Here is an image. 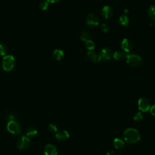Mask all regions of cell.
<instances>
[{"label": "cell", "instance_id": "1", "mask_svg": "<svg viewBox=\"0 0 155 155\" xmlns=\"http://www.w3.org/2000/svg\"><path fill=\"white\" fill-rule=\"evenodd\" d=\"M124 139L126 142L133 144L138 142L140 140V134L137 130L133 128L126 129L124 133Z\"/></svg>", "mask_w": 155, "mask_h": 155}, {"label": "cell", "instance_id": "2", "mask_svg": "<svg viewBox=\"0 0 155 155\" xmlns=\"http://www.w3.org/2000/svg\"><path fill=\"white\" fill-rule=\"evenodd\" d=\"M15 65V60L12 55L4 57L2 61V67L6 72L11 71Z\"/></svg>", "mask_w": 155, "mask_h": 155}, {"label": "cell", "instance_id": "3", "mask_svg": "<svg viewBox=\"0 0 155 155\" xmlns=\"http://www.w3.org/2000/svg\"><path fill=\"white\" fill-rule=\"evenodd\" d=\"M127 63L131 67H136L142 64V58L136 55H127Z\"/></svg>", "mask_w": 155, "mask_h": 155}, {"label": "cell", "instance_id": "4", "mask_svg": "<svg viewBox=\"0 0 155 155\" xmlns=\"http://www.w3.org/2000/svg\"><path fill=\"white\" fill-rule=\"evenodd\" d=\"M7 129L13 134H19L21 132V126L20 123L16 121L9 122L7 125Z\"/></svg>", "mask_w": 155, "mask_h": 155}, {"label": "cell", "instance_id": "5", "mask_svg": "<svg viewBox=\"0 0 155 155\" xmlns=\"http://www.w3.org/2000/svg\"><path fill=\"white\" fill-rule=\"evenodd\" d=\"M31 144V140L26 136H21L17 140V146L18 149L21 150H24L27 149Z\"/></svg>", "mask_w": 155, "mask_h": 155}, {"label": "cell", "instance_id": "6", "mask_svg": "<svg viewBox=\"0 0 155 155\" xmlns=\"http://www.w3.org/2000/svg\"><path fill=\"white\" fill-rule=\"evenodd\" d=\"M85 22L87 25L93 27L96 26L99 24L100 20L98 16L95 14H89L85 19Z\"/></svg>", "mask_w": 155, "mask_h": 155}, {"label": "cell", "instance_id": "7", "mask_svg": "<svg viewBox=\"0 0 155 155\" xmlns=\"http://www.w3.org/2000/svg\"><path fill=\"white\" fill-rule=\"evenodd\" d=\"M151 107V104L150 101L144 97H141L138 101V108L139 110L145 112L150 110Z\"/></svg>", "mask_w": 155, "mask_h": 155}, {"label": "cell", "instance_id": "8", "mask_svg": "<svg viewBox=\"0 0 155 155\" xmlns=\"http://www.w3.org/2000/svg\"><path fill=\"white\" fill-rule=\"evenodd\" d=\"M113 56V52L109 48L103 49L99 53V57L101 61H107L111 59Z\"/></svg>", "mask_w": 155, "mask_h": 155}, {"label": "cell", "instance_id": "9", "mask_svg": "<svg viewBox=\"0 0 155 155\" xmlns=\"http://www.w3.org/2000/svg\"><path fill=\"white\" fill-rule=\"evenodd\" d=\"M45 155H57V147L51 144H47L44 149Z\"/></svg>", "mask_w": 155, "mask_h": 155}, {"label": "cell", "instance_id": "10", "mask_svg": "<svg viewBox=\"0 0 155 155\" xmlns=\"http://www.w3.org/2000/svg\"><path fill=\"white\" fill-rule=\"evenodd\" d=\"M101 15L105 19L110 18L113 15V9L108 6H105L101 11Z\"/></svg>", "mask_w": 155, "mask_h": 155}, {"label": "cell", "instance_id": "11", "mask_svg": "<svg viewBox=\"0 0 155 155\" xmlns=\"http://www.w3.org/2000/svg\"><path fill=\"white\" fill-rule=\"evenodd\" d=\"M121 48L125 52H129L131 50V49L133 48V44L130 40H128L127 38H125L122 41Z\"/></svg>", "mask_w": 155, "mask_h": 155}, {"label": "cell", "instance_id": "12", "mask_svg": "<svg viewBox=\"0 0 155 155\" xmlns=\"http://www.w3.org/2000/svg\"><path fill=\"white\" fill-rule=\"evenodd\" d=\"M55 136L60 141H66L69 138V133L66 130H60L56 133Z\"/></svg>", "mask_w": 155, "mask_h": 155}, {"label": "cell", "instance_id": "13", "mask_svg": "<svg viewBox=\"0 0 155 155\" xmlns=\"http://www.w3.org/2000/svg\"><path fill=\"white\" fill-rule=\"evenodd\" d=\"M63 57L64 52L60 49H56L52 53V58L55 61H60Z\"/></svg>", "mask_w": 155, "mask_h": 155}, {"label": "cell", "instance_id": "14", "mask_svg": "<svg viewBox=\"0 0 155 155\" xmlns=\"http://www.w3.org/2000/svg\"><path fill=\"white\" fill-rule=\"evenodd\" d=\"M87 59L95 63H98L101 61L99 57V55H98L96 53L92 51H89L87 54Z\"/></svg>", "mask_w": 155, "mask_h": 155}, {"label": "cell", "instance_id": "15", "mask_svg": "<svg viewBox=\"0 0 155 155\" xmlns=\"http://www.w3.org/2000/svg\"><path fill=\"white\" fill-rule=\"evenodd\" d=\"M17 115L16 112L12 110H9L8 111H6V115H5V117L9 122L12 121H15V119L17 118Z\"/></svg>", "mask_w": 155, "mask_h": 155}, {"label": "cell", "instance_id": "16", "mask_svg": "<svg viewBox=\"0 0 155 155\" xmlns=\"http://www.w3.org/2000/svg\"><path fill=\"white\" fill-rule=\"evenodd\" d=\"M114 147L118 150L122 149L125 147V142L120 138H115L113 140Z\"/></svg>", "mask_w": 155, "mask_h": 155}, {"label": "cell", "instance_id": "17", "mask_svg": "<svg viewBox=\"0 0 155 155\" xmlns=\"http://www.w3.org/2000/svg\"><path fill=\"white\" fill-rule=\"evenodd\" d=\"M113 57L116 60L122 61H124L127 59V55H125L124 53L119 52V51H116L113 54Z\"/></svg>", "mask_w": 155, "mask_h": 155}, {"label": "cell", "instance_id": "18", "mask_svg": "<svg viewBox=\"0 0 155 155\" xmlns=\"http://www.w3.org/2000/svg\"><path fill=\"white\" fill-rule=\"evenodd\" d=\"M37 133H38L37 130L35 127H29L26 130V136L28 137H34L37 134Z\"/></svg>", "mask_w": 155, "mask_h": 155}, {"label": "cell", "instance_id": "19", "mask_svg": "<svg viewBox=\"0 0 155 155\" xmlns=\"http://www.w3.org/2000/svg\"><path fill=\"white\" fill-rule=\"evenodd\" d=\"M91 35L87 31H82L81 34V40L84 42H86L90 40Z\"/></svg>", "mask_w": 155, "mask_h": 155}, {"label": "cell", "instance_id": "20", "mask_svg": "<svg viewBox=\"0 0 155 155\" xmlns=\"http://www.w3.org/2000/svg\"><path fill=\"white\" fill-rule=\"evenodd\" d=\"M148 15L151 20L155 21V5H152L149 8Z\"/></svg>", "mask_w": 155, "mask_h": 155}, {"label": "cell", "instance_id": "21", "mask_svg": "<svg viewBox=\"0 0 155 155\" xmlns=\"http://www.w3.org/2000/svg\"><path fill=\"white\" fill-rule=\"evenodd\" d=\"M119 23L121 25L124 26H127L130 23V20L128 19V18L125 15H121L119 18Z\"/></svg>", "mask_w": 155, "mask_h": 155}, {"label": "cell", "instance_id": "22", "mask_svg": "<svg viewBox=\"0 0 155 155\" xmlns=\"http://www.w3.org/2000/svg\"><path fill=\"white\" fill-rule=\"evenodd\" d=\"M8 52V48L4 44H0V55L6 56Z\"/></svg>", "mask_w": 155, "mask_h": 155}, {"label": "cell", "instance_id": "23", "mask_svg": "<svg viewBox=\"0 0 155 155\" xmlns=\"http://www.w3.org/2000/svg\"><path fill=\"white\" fill-rule=\"evenodd\" d=\"M86 47L89 50H93L95 48V44L91 40L86 42Z\"/></svg>", "mask_w": 155, "mask_h": 155}, {"label": "cell", "instance_id": "24", "mask_svg": "<svg viewBox=\"0 0 155 155\" xmlns=\"http://www.w3.org/2000/svg\"><path fill=\"white\" fill-rule=\"evenodd\" d=\"M39 7L42 11H45L49 7V3L47 1H42L39 4Z\"/></svg>", "mask_w": 155, "mask_h": 155}, {"label": "cell", "instance_id": "25", "mask_svg": "<svg viewBox=\"0 0 155 155\" xmlns=\"http://www.w3.org/2000/svg\"><path fill=\"white\" fill-rule=\"evenodd\" d=\"M142 119H143V115L140 112L136 113L133 116V119L136 122H139V121H142Z\"/></svg>", "mask_w": 155, "mask_h": 155}, {"label": "cell", "instance_id": "26", "mask_svg": "<svg viewBox=\"0 0 155 155\" xmlns=\"http://www.w3.org/2000/svg\"><path fill=\"white\" fill-rule=\"evenodd\" d=\"M48 130L51 133H57V127L53 124H50L48 126Z\"/></svg>", "mask_w": 155, "mask_h": 155}, {"label": "cell", "instance_id": "27", "mask_svg": "<svg viewBox=\"0 0 155 155\" xmlns=\"http://www.w3.org/2000/svg\"><path fill=\"white\" fill-rule=\"evenodd\" d=\"M101 30L103 32H105V33H107L109 31L110 29H109V27L107 24H102L101 26Z\"/></svg>", "mask_w": 155, "mask_h": 155}, {"label": "cell", "instance_id": "28", "mask_svg": "<svg viewBox=\"0 0 155 155\" xmlns=\"http://www.w3.org/2000/svg\"><path fill=\"white\" fill-rule=\"evenodd\" d=\"M150 111L151 114L153 116H155V104L153 105V106H151V107H150Z\"/></svg>", "mask_w": 155, "mask_h": 155}, {"label": "cell", "instance_id": "29", "mask_svg": "<svg viewBox=\"0 0 155 155\" xmlns=\"http://www.w3.org/2000/svg\"><path fill=\"white\" fill-rule=\"evenodd\" d=\"M46 1L49 3H56L58 2L60 0H46Z\"/></svg>", "mask_w": 155, "mask_h": 155}, {"label": "cell", "instance_id": "30", "mask_svg": "<svg viewBox=\"0 0 155 155\" xmlns=\"http://www.w3.org/2000/svg\"><path fill=\"white\" fill-rule=\"evenodd\" d=\"M112 153H113V155H121V154H118V153H115V152H111Z\"/></svg>", "mask_w": 155, "mask_h": 155}, {"label": "cell", "instance_id": "31", "mask_svg": "<svg viewBox=\"0 0 155 155\" xmlns=\"http://www.w3.org/2000/svg\"><path fill=\"white\" fill-rule=\"evenodd\" d=\"M124 12H125V14H127L128 12V10H125Z\"/></svg>", "mask_w": 155, "mask_h": 155}]
</instances>
